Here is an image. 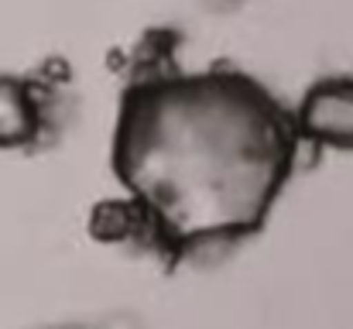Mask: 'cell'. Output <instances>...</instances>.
Returning <instances> with one entry per match:
<instances>
[{"label": "cell", "instance_id": "obj_1", "mask_svg": "<svg viewBox=\"0 0 353 329\" xmlns=\"http://www.w3.org/2000/svg\"><path fill=\"white\" fill-rule=\"evenodd\" d=\"M302 130L316 141L353 148V79L323 83L302 103Z\"/></svg>", "mask_w": 353, "mask_h": 329}, {"label": "cell", "instance_id": "obj_2", "mask_svg": "<svg viewBox=\"0 0 353 329\" xmlns=\"http://www.w3.org/2000/svg\"><path fill=\"white\" fill-rule=\"evenodd\" d=\"M41 103L31 83L0 76V148L28 144L41 130Z\"/></svg>", "mask_w": 353, "mask_h": 329}, {"label": "cell", "instance_id": "obj_3", "mask_svg": "<svg viewBox=\"0 0 353 329\" xmlns=\"http://www.w3.org/2000/svg\"><path fill=\"white\" fill-rule=\"evenodd\" d=\"M227 3H234V0H227Z\"/></svg>", "mask_w": 353, "mask_h": 329}]
</instances>
